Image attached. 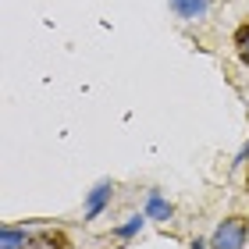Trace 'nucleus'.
<instances>
[{"label": "nucleus", "mask_w": 249, "mask_h": 249, "mask_svg": "<svg viewBox=\"0 0 249 249\" xmlns=\"http://www.w3.org/2000/svg\"><path fill=\"white\" fill-rule=\"evenodd\" d=\"M235 53H239V61L249 68V21H242V25L239 29H235Z\"/></svg>", "instance_id": "obj_8"}, {"label": "nucleus", "mask_w": 249, "mask_h": 249, "mask_svg": "<svg viewBox=\"0 0 249 249\" xmlns=\"http://www.w3.org/2000/svg\"><path fill=\"white\" fill-rule=\"evenodd\" d=\"M110 196H114V182L110 178H104V182H96L93 189H89L86 196V210H82V221H96L100 213H104L110 207Z\"/></svg>", "instance_id": "obj_2"}, {"label": "nucleus", "mask_w": 249, "mask_h": 249, "mask_svg": "<svg viewBox=\"0 0 249 249\" xmlns=\"http://www.w3.org/2000/svg\"><path fill=\"white\" fill-rule=\"evenodd\" d=\"M25 249H71V239H68V231H61V228H43L36 235H29Z\"/></svg>", "instance_id": "obj_3"}, {"label": "nucleus", "mask_w": 249, "mask_h": 249, "mask_svg": "<svg viewBox=\"0 0 249 249\" xmlns=\"http://www.w3.org/2000/svg\"><path fill=\"white\" fill-rule=\"evenodd\" d=\"M167 7H171L175 18H182V21H199V18H207L210 0H167Z\"/></svg>", "instance_id": "obj_5"}, {"label": "nucleus", "mask_w": 249, "mask_h": 249, "mask_svg": "<svg viewBox=\"0 0 249 249\" xmlns=\"http://www.w3.org/2000/svg\"><path fill=\"white\" fill-rule=\"evenodd\" d=\"M192 249H210V242H203V239H192Z\"/></svg>", "instance_id": "obj_10"}, {"label": "nucleus", "mask_w": 249, "mask_h": 249, "mask_svg": "<svg viewBox=\"0 0 249 249\" xmlns=\"http://www.w3.org/2000/svg\"><path fill=\"white\" fill-rule=\"evenodd\" d=\"M246 185H249V178H246Z\"/></svg>", "instance_id": "obj_11"}, {"label": "nucleus", "mask_w": 249, "mask_h": 249, "mask_svg": "<svg viewBox=\"0 0 249 249\" xmlns=\"http://www.w3.org/2000/svg\"><path fill=\"white\" fill-rule=\"evenodd\" d=\"M146 221H150V217H146V210H142V213H132V217L124 221V224H118V228H114V239H124V242L135 239V235L142 231V224H146Z\"/></svg>", "instance_id": "obj_7"}, {"label": "nucleus", "mask_w": 249, "mask_h": 249, "mask_svg": "<svg viewBox=\"0 0 249 249\" xmlns=\"http://www.w3.org/2000/svg\"><path fill=\"white\" fill-rule=\"evenodd\" d=\"M142 210H146V217H150V221H160V224H167L175 217V207L164 199L160 189H146V207Z\"/></svg>", "instance_id": "obj_4"}, {"label": "nucleus", "mask_w": 249, "mask_h": 249, "mask_svg": "<svg viewBox=\"0 0 249 249\" xmlns=\"http://www.w3.org/2000/svg\"><path fill=\"white\" fill-rule=\"evenodd\" d=\"M29 242V231L21 228V224H4V231H0V249H25Z\"/></svg>", "instance_id": "obj_6"}, {"label": "nucleus", "mask_w": 249, "mask_h": 249, "mask_svg": "<svg viewBox=\"0 0 249 249\" xmlns=\"http://www.w3.org/2000/svg\"><path fill=\"white\" fill-rule=\"evenodd\" d=\"M246 160H249V142L242 146V150H239V153H235V160H231V164H235V167H239V164H246Z\"/></svg>", "instance_id": "obj_9"}, {"label": "nucleus", "mask_w": 249, "mask_h": 249, "mask_svg": "<svg viewBox=\"0 0 249 249\" xmlns=\"http://www.w3.org/2000/svg\"><path fill=\"white\" fill-rule=\"evenodd\" d=\"M246 242H249V217L246 213L224 217L210 235V249H246Z\"/></svg>", "instance_id": "obj_1"}]
</instances>
